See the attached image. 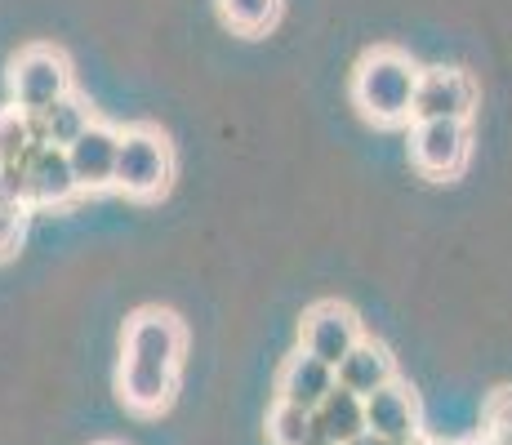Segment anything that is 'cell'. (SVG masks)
Instances as JSON below:
<instances>
[{
  "mask_svg": "<svg viewBox=\"0 0 512 445\" xmlns=\"http://www.w3.org/2000/svg\"><path fill=\"white\" fill-rule=\"evenodd\" d=\"M312 445H326V441H321V437H317V441H312Z\"/></svg>",
  "mask_w": 512,
  "mask_h": 445,
  "instance_id": "cell-26",
  "label": "cell"
},
{
  "mask_svg": "<svg viewBox=\"0 0 512 445\" xmlns=\"http://www.w3.org/2000/svg\"><path fill=\"white\" fill-rule=\"evenodd\" d=\"M423 67L410 54L392 45L370 49L352 72V103L366 121L397 130V125H415V89Z\"/></svg>",
  "mask_w": 512,
  "mask_h": 445,
  "instance_id": "cell-1",
  "label": "cell"
},
{
  "mask_svg": "<svg viewBox=\"0 0 512 445\" xmlns=\"http://www.w3.org/2000/svg\"><path fill=\"white\" fill-rule=\"evenodd\" d=\"M116 156H121V130L107 121H94L76 143H67V161H72L81 192H107V187H116Z\"/></svg>",
  "mask_w": 512,
  "mask_h": 445,
  "instance_id": "cell-9",
  "label": "cell"
},
{
  "mask_svg": "<svg viewBox=\"0 0 512 445\" xmlns=\"http://www.w3.org/2000/svg\"><path fill=\"white\" fill-rule=\"evenodd\" d=\"M472 156V130L468 121H415L410 125V165L423 178H446L464 174Z\"/></svg>",
  "mask_w": 512,
  "mask_h": 445,
  "instance_id": "cell-4",
  "label": "cell"
},
{
  "mask_svg": "<svg viewBox=\"0 0 512 445\" xmlns=\"http://www.w3.org/2000/svg\"><path fill=\"white\" fill-rule=\"evenodd\" d=\"M9 94H14L18 112L41 116L63 94H72V63H67V54L54 45H27L9 63Z\"/></svg>",
  "mask_w": 512,
  "mask_h": 445,
  "instance_id": "cell-3",
  "label": "cell"
},
{
  "mask_svg": "<svg viewBox=\"0 0 512 445\" xmlns=\"http://www.w3.org/2000/svg\"><path fill=\"white\" fill-rule=\"evenodd\" d=\"M183 348H187L183 321L165 308H143L125 325V356H139V361H156V365H179Z\"/></svg>",
  "mask_w": 512,
  "mask_h": 445,
  "instance_id": "cell-8",
  "label": "cell"
},
{
  "mask_svg": "<svg viewBox=\"0 0 512 445\" xmlns=\"http://www.w3.org/2000/svg\"><path fill=\"white\" fill-rule=\"evenodd\" d=\"M116 392H121V401L130 405L134 414H143V419L165 414L174 405V392H179V365H156V361H139V356H121Z\"/></svg>",
  "mask_w": 512,
  "mask_h": 445,
  "instance_id": "cell-7",
  "label": "cell"
},
{
  "mask_svg": "<svg viewBox=\"0 0 512 445\" xmlns=\"http://www.w3.org/2000/svg\"><path fill=\"white\" fill-rule=\"evenodd\" d=\"M27 210H32V205L0 201V263H5L9 254L18 250V241H23V232H27Z\"/></svg>",
  "mask_w": 512,
  "mask_h": 445,
  "instance_id": "cell-19",
  "label": "cell"
},
{
  "mask_svg": "<svg viewBox=\"0 0 512 445\" xmlns=\"http://www.w3.org/2000/svg\"><path fill=\"white\" fill-rule=\"evenodd\" d=\"M312 428L326 445H352L366 437V397L348 392L343 383H334V392L312 410Z\"/></svg>",
  "mask_w": 512,
  "mask_h": 445,
  "instance_id": "cell-13",
  "label": "cell"
},
{
  "mask_svg": "<svg viewBox=\"0 0 512 445\" xmlns=\"http://www.w3.org/2000/svg\"><path fill=\"white\" fill-rule=\"evenodd\" d=\"M477 81L464 67H423L415 89V121H472Z\"/></svg>",
  "mask_w": 512,
  "mask_h": 445,
  "instance_id": "cell-5",
  "label": "cell"
},
{
  "mask_svg": "<svg viewBox=\"0 0 512 445\" xmlns=\"http://www.w3.org/2000/svg\"><path fill=\"white\" fill-rule=\"evenodd\" d=\"M0 201L27 205V170H23V161L0 165Z\"/></svg>",
  "mask_w": 512,
  "mask_h": 445,
  "instance_id": "cell-21",
  "label": "cell"
},
{
  "mask_svg": "<svg viewBox=\"0 0 512 445\" xmlns=\"http://www.w3.org/2000/svg\"><path fill=\"white\" fill-rule=\"evenodd\" d=\"M486 437H512V388H499L486 401Z\"/></svg>",
  "mask_w": 512,
  "mask_h": 445,
  "instance_id": "cell-20",
  "label": "cell"
},
{
  "mask_svg": "<svg viewBox=\"0 0 512 445\" xmlns=\"http://www.w3.org/2000/svg\"><path fill=\"white\" fill-rule=\"evenodd\" d=\"M339 383L348 392H357V397H370V392L388 388L392 379H397V361H392V352L383 348V343L374 339H361L357 348H352L348 356L339 361Z\"/></svg>",
  "mask_w": 512,
  "mask_h": 445,
  "instance_id": "cell-14",
  "label": "cell"
},
{
  "mask_svg": "<svg viewBox=\"0 0 512 445\" xmlns=\"http://www.w3.org/2000/svg\"><path fill=\"white\" fill-rule=\"evenodd\" d=\"M334 383H339L334 365H326L321 356L299 348L277 374V401H290V405H299V410H317V405L334 392Z\"/></svg>",
  "mask_w": 512,
  "mask_h": 445,
  "instance_id": "cell-12",
  "label": "cell"
},
{
  "mask_svg": "<svg viewBox=\"0 0 512 445\" xmlns=\"http://www.w3.org/2000/svg\"><path fill=\"white\" fill-rule=\"evenodd\" d=\"M36 143H41V134H36L32 116L18 112V107H0V165L23 161Z\"/></svg>",
  "mask_w": 512,
  "mask_h": 445,
  "instance_id": "cell-18",
  "label": "cell"
},
{
  "mask_svg": "<svg viewBox=\"0 0 512 445\" xmlns=\"http://www.w3.org/2000/svg\"><path fill=\"white\" fill-rule=\"evenodd\" d=\"M268 441L272 445H312L317 428H312V410H299L290 401H277L268 414Z\"/></svg>",
  "mask_w": 512,
  "mask_h": 445,
  "instance_id": "cell-17",
  "label": "cell"
},
{
  "mask_svg": "<svg viewBox=\"0 0 512 445\" xmlns=\"http://www.w3.org/2000/svg\"><path fill=\"white\" fill-rule=\"evenodd\" d=\"M366 428L374 432V437H388V441H401V445H415V441L423 437L415 392H410L401 379H392L388 388L370 392V397H366Z\"/></svg>",
  "mask_w": 512,
  "mask_h": 445,
  "instance_id": "cell-11",
  "label": "cell"
},
{
  "mask_svg": "<svg viewBox=\"0 0 512 445\" xmlns=\"http://www.w3.org/2000/svg\"><path fill=\"white\" fill-rule=\"evenodd\" d=\"M219 14L232 32L263 36L281 18V0H219Z\"/></svg>",
  "mask_w": 512,
  "mask_h": 445,
  "instance_id": "cell-16",
  "label": "cell"
},
{
  "mask_svg": "<svg viewBox=\"0 0 512 445\" xmlns=\"http://www.w3.org/2000/svg\"><path fill=\"white\" fill-rule=\"evenodd\" d=\"M32 121H36V134H41L45 143L67 147V143H76V138L90 130L98 116H94V107L72 89V94H63L54 107H45V112H41V116H32Z\"/></svg>",
  "mask_w": 512,
  "mask_h": 445,
  "instance_id": "cell-15",
  "label": "cell"
},
{
  "mask_svg": "<svg viewBox=\"0 0 512 445\" xmlns=\"http://www.w3.org/2000/svg\"><path fill=\"white\" fill-rule=\"evenodd\" d=\"M98 445H121V441H98Z\"/></svg>",
  "mask_w": 512,
  "mask_h": 445,
  "instance_id": "cell-25",
  "label": "cell"
},
{
  "mask_svg": "<svg viewBox=\"0 0 512 445\" xmlns=\"http://www.w3.org/2000/svg\"><path fill=\"white\" fill-rule=\"evenodd\" d=\"M299 334H303V352L321 356V361L334 365V370H339L343 356L366 339V334H361V316L352 312L348 303H334V299L312 303V308L303 312Z\"/></svg>",
  "mask_w": 512,
  "mask_h": 445,
  "instance_id": "cell-6",
  "label": "cell"
},
{
  "mask_svg": "<svg viewBox=\"0 0 512 445\" xmlns=\"http://www.w3.org/2000/svg\"><path fill=\"white\" fill-rule=\"evenodd\" d=\"M468 445H499L495 437H477V441H468Z\"/></svg>",
  "mask_w": 512,
  "mask_h": 445,
  "instance_id": "cell-23",
  "label": "cell"
},
{
  "mask_svg": "<svg viewBox=\"0 0 512 445\" xmlns=\"http://www.w3.org/2000/svg\"><path fill=\"white\" fill-rule=\"evenodd\" d=\"M352 445H401V441H388V437H374V432H366V437L352 441Z\"/></svg>",
  "mask_w": 512,
  "mask_h": 445,
  "instance_id": "cell-22",
  "label": "cell"
},
{
  "mask_svg": "<svg viewBox=\"0 0 512 445\" xmlns=\"http://www.w3.org/2000/svg\"><path fill=\"white\" fill-rule=\"evenodd\" d=\"M23 170H27V205H72L81 196V183H76L72 161H67V147L41 138L23 156Z\"/></svg>",
  "mask_w": 512,
  "mask_h": 445,
  "instance_id": "cell-10",
  "label": "cell"
},
{
  "mask_svg": "<svg viewBox=\"0 0 512 445\" xmlns=\"http://www.w3.org/2000/svg\"><path fill=\"white\" fill-rule=\"evenodd\" d=\"M174 183V147L156 125H130L121 130V156H116V192L130 201H161Z\"/></svg>",
  "mask_w": 512,
  "mask_h": 445,
  "instance_id": "cell-2",
  "label": "cell"
},
{
  "mask_svg": "<svg viewBox=\"0 0 512 445\" xmlns=\"http://www.w3.org/2000/svg\"><path fill=\"white\" fill-rule=\"evenodd\" d=\"M415 445H437V441H423V437H419V441H415Z\"/></svg>",
  "mask_w": 512,
  "mask_h": 445,
  "instance_id": "cell-24",
  "label": "cell"
}]
</instances>
